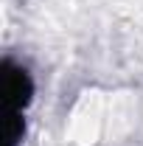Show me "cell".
Returning a JSON list of instances; mask_svg holds the SVG:
<instances>
[{
  "label": "cell",
  "mask_w": 143,
  "mask_h": 146,
  "mask_svg": "<svg viewBox=\"0 0 143 146\" xmlns=\"http://www.w3.org/2000/svg\"><path fill=\"white\" fill-rule=\"evenodd\" d=\"M3 98H6V110H9V146H17L20 135H23V107L31 98V76L17 68L14 62L3 65Z\"/></svg>",
  "instance_id": "1"
}]
</instances>
